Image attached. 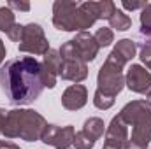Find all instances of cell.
<instances>
[{
  "label": "cell",
  "instance_id": "obj_27",
  "mask_svg": "<svg viewBox=\"0 0 151 149\" xmlns=\"http://www.w3.org/2000/svg\"><path fill=\"white\" fill-rule=\"evenodd\" d=\"M0 149H19V146L11 140H0Z\"/></svg>",
  "mask_w": 151,
  "mask_h": 149
},
{
  "label": "cell",
  "instance_id": "obj_6",
  "mask_svg": "<svg viewBox=\"0 0 151 149\" xmlns=\"http://www.w3.org/2000/svg\"><path fill=\"white\" fill-rule=\"evenodd\" d=\"M18 49L21 53H30L35 56H44L49 51V42L44 35L42 27L37 23H28L23 27V34L19 39Z\"/></svg>",
  "mask_w": 151,
  "mask_h": 149
},
{
  "label": "cell",
  "instance_id": "obj_23",
  "mask_svg": "<svg viewBox=\"0 0 151 149\" xmlns=\"http://www.w3.org/2000/svg\"><path fill=\"white\" fill-rule=\"evenodd\" d=\"M114 11H116V4L114 2H111V0L99 2V16H100V19H109L114 14Z\"/></svg>",
  "mask_w": 151,
  "mask_h": 149
},
{
  "label": "cell",
  "instance_id": "obj_2",
  "mask_svg": "<svg viewBox=\"0 0 151 149\" xmlns=\"http://www.w3.org/2000/svg\"><path fill=\"white\" fill-rule=\"evenodd\" d=\"M127 126L132 128L123 149H146L151 142V105L146 100H132L118 114Z\"/></svg>",
  "mask_w": 151,
  "mask_h": 149
},
{
  "label": "cell",
  "instance_id": "obj_11",
  "mask_svg": "<svg viewBox=\"0 0 151 149\" xmlns=\"http://www.w3.org/2000/svg\"><path fill=\"white\" fill-rule=\"evenodd\" d=\"M128 140V126L121 121L119 116H114L106 130V144L107 149H123Z\"/></svg>",
  "mask_w": 151,
  "mask_h": 149
},
{
  "label": "cell",
  "instance_id": "obj_21",
  "mask_svg": "<svg viewBox=\"0 0 151 149\" xmlns=\"http://www.w3.org/2000/svg\"><path fill=\"white\" fill-rule=\"evenodd\" d=\"M114 100H116V98L107 97V95H104V93H100V91H95V95H93V104H95V107H97V109H102V111L111 109L114 105Z\"/></svg>",
  "mask_w": 151,
  "mask_h": 149
},
{
  "label": "cell",
  "instance_id": "obj_29",
  "mask_svg": "<svg viewBox=\"0 0 151 149\" xmlns=\"http://www.w3.org/2000/svg\"><path fill=\"white\" fill-rule=\"evenodd\" d=\"M4 60H5V46H4V42H2V39H0V65H2Z\"/></svg>",
  "mask_w": 151,
  "mask_h": 149
},
{
  "label": "cell",
  "instance_id": "obj_4",
  "mask_svg": "<svg viewBox=\"0 0 151 149\" xmlns=\"http://www.w3.org/2000/svg\"><path fill=\"white\" fill-rule=\"evenodd\" d=\"M127 63L118 60L113 53L107 56L104 65L100 67L99 75H97V91L116 98V95L125 88V75L123 69Z\"/></svg>",
  "mask_w": 151,
  "mask_h": 149
},
{
  "label": "cell",
  "instance_id": "obj_22",
  "mask_svg": "<svg viewBox=\"0 0 151 149\" xmlns=\"http://www.w3.org/2000/svg\"><path fill=\"white\" fill-rule=\"evenodd\" d=\"M76 149H91L95 146V140L91 139V137H88L83 130L81 132H77L74 137V144H72Z\"/></svg>",
  "mask_w": 151,
  "mask_h": 149
},
{
  "label": "cell",
  "instance_id": "obj_12",
  "mask_svg": "<svg viewBox=\"0 0 151 149\" xmlns=\"http://www.w3.org/2000/svg\"><path fill=\"white\" fill-rule=\"evenodd\" d=\"M97 19H100L99 2H83L77 5V11H76V30L77 32H86V28L93 27Z\"/></svg>",
  "mask_w": 151,
  "mask_h": 149
},
{
  "label": "cell",
  "instance_id": "obj_31",
  "mask_svg": "<svg viewBox=\"0 0 151 149\" xmlns=\"http://www.w3.org/2000/svg\"><path fill=\"white\" fill-rule=\"evenodd\" d=\"M104 149H107V148H104Z\"/></svg>",
  "mask_w": 151,
  "mask_h": 149
},
{
  "label": "cell",
  "instance_id": "obj_13",
  "mask_svg": "<svg viewBox=\"0 0 151 149\" xmlns=\"http://www.w3.org/2000/svg\"><path fill=\"white\" fill-rule=\"evenodd\" d=\"M88 102V90L83 84H72L69 86L62 95V105L67 111H79Z\"/></svg>",
  "mask_w": 151,
  "mask_h": 149
},
{
  "label": "cell",
  "instance_id": "obj_7",
  "mask_svg": "<svg viewBox=\"0 0 151 149\" xmlns=\"http://www.w3.org/2000/svg\"><path fill=\"white\" fill-rule=\"evenodd\" d=\"M76 130L72 125L58 126V125H47L42 132L40 140L47 146H53L55 149H69L74 144Z\"/></svg>",
  "mask_w": 151,
  "mask_h": 149
},
{
  "label": "cell",
  "instance_id": "obj_8",
  "mask_svg": "<svg viewBox=\"0 0 151 149\" xmlns=\"http://www.w3.org/2000/svg\"><path fill=\"white\" fill-rule=\"evenodd\" d=\"M77 2L56 0L53 4V25L63 32H76V11Z\"/></svg>",
  "mask_w": 151,
  "mask_h": 149
},
{
  "label": "cell",
  "instance_id": "obj_1",
  "mask_svg": "<svg viewBox=\"0 0 151 149\" xmlns=\"http://www.w3.org/2000/svg\"><path fill=\"white\" fill-rule=\"evenodd\" d=\"M0 88L12 105H28L35 102L44 90L40 62L34 56L9 60L0 69Z\"/></svg>",
  "mask_w": 151,
  "mask_h": 149
},
{
  "label": "cell",
  "instance_id": "obj_5",
  "mask_svg": "<svg viewBox=\"0 0 151 149\" xmlns=\"http://www.w3.org/2000/svg\"><path fill=\"white\" fill-rule=\"evenodd\" d=\"M60 53V75L63 81H70V82H83L88 77V63L81 58L79 51L76 49L74 42L67 40L65 44H62V47L58 49Z\"/></svg>",
  "mask_w": 151,
  "mask_h": 149
},
{
  "label": "cell",
  "instance_id": "obj_19",
  "mask_svg": "<svg viewBox=\"0 0 151 149\" xmlns=\"http://www.w3.org/2000/svg\"><path fill=\"white\" fill-rule=\"evenodd\" d=\"M93 37L97 40V44H99V47H107V46H111L114 42V34L111 28H106V27H102V28H99L95 34H93Z\"/></svg>",
  "mask_w": 151,
  "mask_h": 149
},
{
  "label": "cell",
  "instance_id": "obj_24",
  "mask_svg": "<svg viewBox=\"0 0 151 149\" xmlns=\"http://www.w3.org/2000/svg\"><path fill=\"white\" fill-rule=\"evenodd\" d=\"M141 62L151 70V37H148L141 44V53H139Z\"/></svg>",
  "mask_w": 151,
  "mask_h": 149
},
{
  "label": "cell",
  "instance_id": "obj_25",
  "mask_svg": "<svg viewBox=\"0 0 151 149\" xmlns=\"http://www.w3.org/2000/svg\"><path fill=\"white\" fill-rule=\"evenodd\" d=\"M7 7L12 11V9H16V11H23V12H28L30 11V4L28 2H18V0H11L9 4H7Z\"/></svg>",
  "mask_w": 151,
  "mask_h": 149
},
{
  "label": "cell",
  "instance_id": "obj_14",
  "mask_svg": "<svg viewBox=\"0 0 151 149\" xmlns=\"http://www.w3.org/2000/svg\"><path fill=\"white\" fill-rule=\"evenodd\" d=\"M72 42H74L76 49L79 51V54H81V58L88 63V62H93L95 58H97V54H99V44H97V40L95 37L91 35V34H88V32H79L74 39H72Z\"/></svg>",
  "mask_w": 151,
  "mask_h": 149
},
{
  "label": "cell",
  "instance_id": "obj_9",
  "mask_svg": "<svg viewBox=\"0 0 151 149\" xmlns=\"http://www.w3.org/2000/svg\"><path fill=\"white\" fill-rule=\"evenodd\" d=\"M60 53L56 49H49L42 62H40V77H42V84L44 88H49L53 90L56 86V81H58V75H60Z\"/></svg>",
  "mask_w": 151,
  "mask_h": 149
},
{
  "label": "cell",
  "instance_id": "obj_26",
  "mask_svg": "<svg viewBox=\"0 0 151 149\" xmlns=\"http://www.w3.org/2000/svg\"><path fill=\"white\" fill-rule=\"evenodd\" d=\"M121 5H123V9H127V11H135V9H144L146 7V2H127V0H123L121 2Z\"/></svg>",
  "mask_w": 151,
  "mask_h": 149
},
{
  "label": "cell",
  "instance_id": "obj_28",
  "mask_svg": "<svg viewBox=\"0 0 151 149\" xmlns=\"http://www.w3.org/2000/svg\"><path fill=\"white\" fill-rule=\"evenodd\" d=\"M5 117H7V111L0 107V135L4 132V123H5Z\"/></svg>",
  "mask_w": 151,
  "mask_h": 149
},
{
  "label": "cell",
  "instance_id": "obj_10",
  "mask_svg": "<svg viewBox=\"0 0 151 149\" xmlns=\"http://www.w3.org/2000/svg\"><path fill=\"white\" fill-rule=\"evenodd\" d=\"M125 86L135 93L148 95L151 91V72L142 65H130L125 75Z\"/></svg>",
  "mask_w": 151,
  "mask_h": 149
},
{
  "label": "cell",
  "instance_id": "obj_18",
  "mask_svg": "<svg viewBox=\"0 0 151 149\" xmlns=\"http://www.w3.org/2000/svg\"><path fill=\"white\" fill-rule=\"evenodd\" d=\"M14 27H16V16H14V12L7 5L0 7V32L9 34Z\"/></svg>",
  "mask_w": 151,
  "mask_h": 149
},
{
  "label": "cell",
  "instance_id": "obj_16",
  "mask_svg": "<svg viewBox=\"0 0 151 149\" xmlns=\"http://www.w3.org/2000/svg\"><path fill=\"white\" fill-rule=\"evenodd\" d=\"M104 130H106V125H104V121L100 117H88L84 121V125H83V132L88 137H91L95 142L104 135Z\"/></svg>",
  "mask_w": 151,
  "mask_h": 149
},
{
  "label": "cell",
  "instance_id": "obj_3",
  "mask_svg": "<svg viewBox=\"0 0 151 149\" xmlns=\"http://www.w3.org/2000/svg\"><path fill=\"white\" fill-rule=\"evenodd\" d=\"M47 121L34 109H12L7 111L2 135L5 139H21L27 142L40 140Z\"/></svg>",
  "mask_w": 151,
  "mask_h": 149
},
{
  "label": "cell",
  "instance_id": "obj_15",
  "mask_svg": "<svg viewBox=\"0 0 151 149\" xmlns=\"http://www.w3.org/2000/svg\"><path fill=\"white\" fill-rule=\"evenodd\" d=\"M111 53H113L118 60H121L123 63H128V62L135 56L137 46H135V42H134L132 39H121V40L116 42V46H114V49Z\"/></svg>",
  "mask_w": 151,
  "mask_h": 149
},
{
  "label": "cell",
  "instance_id": "obj_30",
  "mask_svg": "<svg viewBox=\"0 0 151 149\" xmlns=\"http://www.w3.org/2000/svg\"><path fill=\"white\" fill-rule=\"evenodd\" d=\"M146 97H148V98H146V102H148V104H150V105H151V91H150V93H148V95H146Z\"/></svg>",
  "mask_w": 151,
  "mask_h": 149
},
{
  "label": "cell",
  "instance_id": "obj_17",
  "mask_svg": "<svg viewBox=\"0 0 151 149\" xmlns=\"http://www.w3.org/2000/svg\"><path fill=\"white\" fill-rule=\"evenodd\" d=\"M107 21H109V27L114 28V30H118V32H125V30H128V28L132 27V19H130V16L125 14L123 11H119L118 7H116L114 14L107 19Z\"/></svg>",
  "mask_w": 151,
  "mask_h": 149
},
{
  "label": "cell",
  "instance_id": "obj_20",
  "mask_svg": "<svg viewBox=\"0 0 151 149\" xmlns=\"http://www.w3.org/2000/svg\"><path fill=\"white\" fill-rule=\"evenodd\" d=\"M141 32L146 37H151V4H146L141 11Z\"/></svg>",
  "mask_w": 151,
  "mask_h": 149
}]
</instances>
